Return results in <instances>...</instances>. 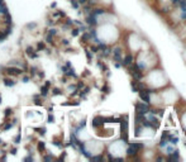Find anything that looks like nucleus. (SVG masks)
Here are the masks:
<instances>
[{"mask_svg": "<svg viewBox=\"0 0 186 162\" xmlns=\"http://www.w3.org/2000/svg\"><path fill=\"white\" fill-rule=\"evenodd\" d=\"M134 108H136V113L143 114V115H146L149 111V109H151L149 108V104H147V103H137L134 105Z\"/></svg>", "mask_w": 186, "mask_h": 162, "instance_id": "nucleus-1", "label": "nucleus"}, {"mask_svg": "<svg viewBox=\"0 0 186 162\" xmlns=\"http://www.w3.org/2000/svg\"><path fill=\"white\" fill-rule=\"evenodd\" d=\"M5 70V72L8 73V75H10V76H19V75H22L23 73V71L20 70V68H17V67H6V68H4Z\"/></svg>", "mask_w": 186, "mask_h": 162, "instance_id": "nucleus-2", "label": "nucleus"}, {"mask_svg": "<svg viewBox=\"0 0 186 162\" xmlns=\"http://www.w3.org/2000/svg\"><path fill=\"white\" fill-rule=\"evenodd\" d=\"M103 124H104V117H100V115L95 117L91 122V126L94 128H100V127H103Z\"/></svg>", "mask_w": 186, "mask_h": 162, "instance_id": "nucleus-3", "label": "nucleus"}, {"mask_svg": "<svg viewBox=\"0 0 186 162\" xmlns=\"http://www.w3.org/2000/svg\"><path fill=\"white\" fill-rule=\"evenodd\" d=\"M138 93V95H139V97L144 101V103H147V104H149V101H151V97H149V94L146 91V89H143V90H138L137 91Z\"/></svg>", "mask_w": 186, "mask_h": 162, "instance_id": "nucleus-4", "label": "nucleus"}, {"mask_svg": "<svg viewBox=\"0 0 186 162\" xmlns=\"http://www.w3.org/2000/svg\"><path fill=\"white\" fill-rule=\"evenodd\" d=\"M86 23L90 26V27H95L96 26V15H94L92 13H90V14H87V17H86Z\"/></svg>", "mask_w": 186, "mask_h": 162, "instance_id": "nucleus-5", "label": "nucleus"}, {"mask_svg": "<svg viewBox=\"0 0 186 162\" xmlns=\"http://www.w3.org/2000/svg\"><path fill=\"white\" fill-rule=\"evenodd\" d=\"M138 153V149L132 144V143H128V148H127V155L128 156H130V157H133V156H136Z\"/></svg>", "mask_w": 186, "mask_h": 162, "instance_id": "nucleus-6", "label": "nucleus"}, {"mask_svg": "<svg viewBox=\"0 0 186 162\" xmlns=\"http://www.w3.org/2000/svg\"><path fill=\"white\" fill-rule=\"evenodd\" d=\"M113 55H114V60L122 64V60H123V58H122V49L118 48V47L114 48V49H113Z\"/></svg>", "mask_w": 186, "mask_h": 162, "instance_id": "nucleus-7", "label": "nucleus"}, {"mask_svg": "<svg viewBox=\"0 0 186 162\" xmlns=\"http://www.w3.org/2000/svg\"><path fill=\"white\" fill-rule=\"evenodd\" d=\"M49 86H51V81H46V84L41 88V96H47L48 95Z\"/></svg>", "mask_w": 186, "mask_h": 162, "instance_id": "nucleus-8", "label": "nucleus"}, {"mask_svg": "<svg viewBox=\"0 0 186 162\" xmlns=\"http://www.w3.org/2000/svg\"><path fill=\"white\" fill-rule=\"evenodd\" d=\"M132 64H133V56H132L130 53H128V55L124 57V60H122V65L128 67V66H130Z\"/></svg>", "mask_w": 186, "mask_h": 162, "instance_id": "nucleus-9", "label": "nucleus"}, {"mask_svg": "<svg viewBox=\"0 0 186 162\" xmlns=\"http://www.w3.org/2000/svg\"><path fill=\"white\" fill-rule=\"evenodd\" d=\"M25 52H27L28 57H31V58H37V57H38L37 51H34V49H33V47H27Z\"/></svg>", "mask_w": 186, "mask_h": 162, "instance_id": "nucleus-10", "label": "nucleus"}, {"mask_svg": "<svg viewBox=\"0 0 186 162\" xmlns=\"http://www.w3.org/2000/svg\"><path fill=\"white\" fill-rule=\"evenodd\" d=\"M144 119H146V117H144L143 114H138V113H136V123H137V124H142Z\"/></svg>", "mask_w": 186, "mask_h": 162, "instance_id": "nucleus-11", "label": "nucleus"}, {"mask_svg": "<svg viewBox=\"0 0 186 162\" xmlns=\"http://www.w3.org/2000/svg\"><path fill=\"white\" fill-rule=\"evenodd\" d=\"M4 85L8 86V88H11V86L15 85V81L11 80V79H4Z\"/></svg>", "mask_w": 186, "mask_h": 162, "instance_id": "nucleus-12", "label": "nucleus"}, {"mask_svg": "<svg viewBox=\"0 0 186 162\" xmlns=\"http://www.w3.org/2000/svg\"><path fill=\"white\" fill-rule=\"evenodd\" d=\"M147 119H148L149 122H152L153 124H156V126H160V123H158V119H157V118H156V117H154L153 114H149Z\"/></svg>", "mask_w": 186, "mask_h": 162, "instance_id": "nucleus-13", "label": "nucleus"}, {"mask_svg": "<svg viewBox=\"0 0 186 162\" xmlns=\"http://www.w3.org/2000/svg\"><path fill=\"white\" fill-rule=\"evenodd\" d=\"M91 13H92L94 15H96V17H98V15H100V14H104V13H105V10H104V9H101V8H96V9H92V11H91Z\"/></svg>", "mask_w": 186, "mask_h": 162, "instance_id": "nucleus-14", "label": "nucleus"}, {"mask_svg": "<svg viewBox=\"0 0 186 162\" xmlns=\"http://www.w3.org/2000/svg\"><path fill=\"white\" fill-rule=\"evenodd\" d=\"M15 122H17V120H14L13 123H11V122H9V123L4 124V126L1 127V128H3V130H8V129H10V128H13V127H14V124H15Z\"/></svg>", "mask_w": 186, "mask_h": 162, "instance_id": "nucleus-15", "label": "nucleus"}, {"mask_svg": "<svg viewBox=\"0 0 186 162\" xmlns=\"http://www.w3.org/2000/svg\"><path fill=\"white\" fill-rule=\"evenodd\" d=\"M65 75H66V76H71V77H77V75L75 73V70L72 67H70V70H67V71L65 72Z\"/></svg>", "mask_w": 186, "mask_h": 162, "instance_id": "nucleus-16", "label": "nucleus"}, {"mask_svg": "<svg viewBox=\"0 0 186 162\" xmlns=\"http://www.w3.org/2000/svg\"><path fill=\"white\" fill-rule=\"evenodd\" d=\"M91 38V35H90V33H87L86 31L84 32V34H82V38H81V42H87L89 39Z\"/></svg>", "mask_w": 186, "mask_h": 162, "instance_id": "nucleus-17", "label": "nucleus"}, {"mask_svg": "<svg viewBox=\"0 0 186 162\" xmlns=\"http://www.w3.org/2000/svg\"><path fill=\"white\" fill-rule=\"evenodd\" d=\"M130 86H132V90H133L134 93H137V91H138V88H137V80H134V79H133V80L130 81Z\"/></svg>", "mask_w": 186, "mask_h": 162, "instance_id": "nucleus-18", "label": "nucleus"}, {"mask_svg": "<svg viewBox=\"0 0 186 162\" xmlns=\"http://www.w3.org/2000/svg\"><path fill=\"white\" fill-rule=\"evenodd\" d=\"M6 13H9L8 11V8H6V5L3 3V4H0V14H6Z\"/></svg>", "mask_w": 186, "mask_h": 162, "instance_id": "nucleus-19", "label": "nucleus"}, {"mask_svg": "<svg viewBox=\"0 0 186 162\" xmlns=\"http://www.w3.org/2000/svg\"><path fill=\"white\" fill-rule=\"evenodd\" d=\"M5 15V23L8 24V26H11V15L9 14V13H6V14H4Z\"/></svg>", "mask_w": 186, "mask_h": 162, "instance_id": "nucleus-20", "label": "nucleus"}, {"mask_svg": "<svg viewBox=\"0 0 186 162\" xmlns=\"http://www.w3.org/2000/svg\"><path fill=\"white\" fill-rule=\"evenodd\" d=\"M168 141L171 142V144H177V143H179V137H172V135L170 134V138H168Z\"/></svg>", "mask_w": 186, "mask_h": 162, "instance_id": "nucleus-21", "label": "nucleus"}, {"mask_svg": "<svg viewBox=\"0 0 186 162\" xmlns=\"http://www.w3.org/2000/svg\"><path fill=\"white\" fill-rule=\"evenodd\" d=\"M38 151L39 152H43L44 151V148H46V143L44 142H38Z\"/></svg>", "mask_w": 186, "mask_h": 162, "instance_id": "nucleus-22", "label": "nucleus"}, {"mask_svg": "<svg viewBox=\"0 0 186 162\" xmlns=\"http://www.w3.org/2000/svg\"><path fill=\"white\" fill-rule=\"evenodd\" d=\"M90 160H91V161H104V157H103V156H101V155H100V156H95V157H92V156H91V158H90Z\"/></svg>", "mask_w": 186, "mask_h": 162, "instance_id": "nucleus-23", "label": "nucleus"}, {"mask_svg": "<svg viewBox=\"0 0 186 162\" xmlns=\"http://www.w3.org/2000/svg\"><path fill=\"white\" fill-rule=\"evenodd\" d=\"M98 48H99V51H104V49L107 48V44L103 43V42H99V43H98Z\"/></svg>", "mask_w": 186, "mask_h": 162, "instance_id": "nucleus-24", "label": "nucleus"}, {"mask_svg": "<svg viewBox=\"0 0 186 162\" xmlns=\"http://www.w3.org/2000/svg\"><path fill=\"white\" fill-rule=\"evenodd\" d=\"M85 55H86V57H87L89 62H91V60H92V55H91V52H90L89 49H85Z\"/></svg>", "mask_w": 186, "mask_h": 162, "instance_id": "nucleus-25", "label": "nucleus"}, {"mask_svg": "<svg viewBox=\"0 0 186 162\" xmlns=\"http://www.w3.org/2000/svg\"><path fill=\"white\" fill-rule=\"evenodd\" d=\"M101 91H103L104 94H109V93H110V88H109L108 85H104V86L101 88Z\"/></svg>", "mask_w": 186, "mask_h": 162, "instance_id": "nucleus-26", "label": "nucleus"}, {"mask_svg": "<svg viewBox=\"0 0 186 162\" xmlns=\"http://www.w3.org/2000/svg\"><path fill=\"white\" fill-rule=\"evenodd\" d=\"M11 113H13V110H11L10 108H6V109H5V119H8V118L11 115Z\"/></svg>", "mask_w": 186, "mask_h": 162, "instance_id": "nucleus-27", "label": "nucleus"}, {"mask_svg": "<svg viewBox=\"0 0 186 162\" xmlns=\"http://www.w3.org/2000/svg\"><path fill=\"white\" fill-rule=\"evenodd\" d=\"M6 37H8V33L5 32V31H1V32H0V42H3Z\"/></svg>", "mask_w": 186, "mask_h": 162, "instance_id": "nucleus-28", "label": "nucleus"}, {"mask_svg": "<svg viewBox=\"0 0 186 162\" xmlns=\"http://www.w3.org/2000/svg\"><path fill=\"white\" fill-rule=\"evenodd\" d=\"M70 1H71V5H72L74 9H78V5H80V4H78L77 0H70Z\"/></svg>", "mask_w": 186, "mask_h": 162, "instance_id": "nucleus-29", "label": "nucleus"}, {"mask_svg": "<svg viewBox=\"0 0 186 162\" xmlns=\"http://www.w3.org/2000/svg\"><path fill=\"white\" fill-rule=\"evenodd\" d=\"M52 94H53V95H61V94H62V91H61L58 88H55V89L52 90Z\"/></svg>", "mask_w": 186, "mask_h": 162, "instance_id": "nucleus-30", "label": "nucleus"}, {"mask_svg": "<svg viewBox=\"0 0 186 162\" xmlns=\"http://www.w3.org/2000/svg\"><path fill=\"white\" fill-rule=\"evenodd\" d=\"M89 91H90V88H85V89H84V91H81V93H80V96L84 97L86 94H89Z\"/></svg>", "mask_w": 186, "mask_h": 162, "instance_id": "nucleus-31", "label": "nucleus"}, {"mask_svg": "<svg viewBox=\"0 0 186 162\" xmlns=\"http://www.w3.org/2000/svg\"><path fill=\"white\" fill-rule=\"evenodd\" d=\"M34 130H38V133L41 135H44L46 134V128H34Z\"/></svg>", "mask_w": 186, "mask_h": 162, "instance_id": "nucleus-32", "label": "nucleus"}, {"mask_svg": "<svg viewBox=\"0 0 186 162\" xmlns=\"http://www.w3.org/2000/svg\"><path fill=\"white\" fill-rule=\"evenodd\" d=\"M78 104H80L78 101H75V103H71V101H69V103H63L62 105H63V106H69V105H78Z\"/></svg>", "mask_w": 186, "mask_h": 162, "instance_id": "nucleus-33", "label": "nucleus"}, {"mask_svg": "<svg viewBox=\"0 0 186 162\" xmlns=\"http://www.w3.org/2000/svg\"><path fill=\"white\" fill-rule=\"evenodd\" d=\"M46 41H47L48 43H52V42H53V35H51V34H47V37H46Z\"/></svg>", "mask_w": 186, "mask_h": 162, "instance_id": "nucleus-34", "label": "nucleus"}, {"mask_svg": "<svg viewBox=\"0 0 186 162\" xmlns=\"http://www.w3.org/2000/svg\"><path fill=\"white\" fill-rule=\"evenodd\" d=\"M43 160H44V161H52V160H55V157H53L52 155H48V156H44Z\"/></svg>", "mask_w": 186, "mask_h": 162, "instance_id": "nucleus-35", "label": "nucleus"}, {"mask_svg": "<svg viewBox=\"0 0 186 162\" xmlns=\"http://www.w3.org/2000/svg\"><path fill=\"white\" fill-rule=\"evenodd\" d=\"M42 49H44V43L39 42L37 44V51H42Z\"/></svg>", "mask_w": 186, "mask_h": 162, "instance_id": "nucleus-36", "label": "nucleus"}, {"mask_svg": "<svg viewBox=\"0 0 186 162\" xmlns=\"http://www.w3.org/2000/svg\"><path fill=\"white\" fill-rule=\"evenodd\" d=\"M78 33H80V31H78V28H75V29H72V32H71V34H72V37H77V35H78Z\"/></svg>", "mask_w": 186, "mask_h": 162, "instance_id": "nucleus-37", "label": "nucleus"}, {"mask_svg": "<svg viewBox=\"0 0 186 162\" xmlns=\"http://www.w3.org/2000/svg\"><path fill=\"white\" fill-rule=\"evenodd\" d=\"M37 73V67H31V76H33V75H36Z\"/></svg>", "mask_w": 186, "mask_h": 162, "instance_id": "nucleus-38", "label": "nucleus"}, {"mask_svg": "<svg viewBox=\"0 0 186 162\" xmlns=\"http://www.w3.org/2000/svg\"><path fill=\"white\" fill-rule=\"evenodd\" d=\"M47 122H48V123H53V122H55V117H53L52 114H49V115H48V119H47Z\"/></svg>", "mask_w": 186, "mask_h": 162, "instance_id": "nucleus-39", "label": "nucleus"}, {"mask_svg": "<svg viewBox=\"0 0 186 162\" xmlns=\"http://www.w3.org/2000/svg\"><path fill=\"white\" fill-rule=\"evenodd\" d=\"M20 138H22V135H20V133H19V134L14 138V142H15L17 144H18V143H20Z\"/></svg>", "mask_w": 186, "mask_h": 162, "instance_id": "nucleus-40", "label": "nucleus"}, {"mask_svg": "<svg viewBox=\"0 0 186 162\" xmlns=\"http://www.w3.org/2000/svg\"><path fill=\"white\" fill-rule=\"evenodd\" d=\"M48 34H51V35H56V34H57V31L53 29V28H51V29L48 31Z\"/></svg>", "mask_w": 186, "mask_h": 162, "instance_id": "nucleus-41", "label": "nucleus"}, {"mask_svg": "<svg viewBox=\"0 0 186 162\" xmlns=\"http://www.w3.org/2000/svg\"><path fill=\"white\" fill-rule=\"evenodd\" d=\"M53 144L57 146V147H60V148H62V146H63V144H62L61 142H58V141H53Z\"/></svg>", "mask_w": 186, "mask_h": 162, "instance_id": "nucleus-42", "label": "nucleus"}, {"mask_svg": "<svg viewBox=\"0 0 186 162\" xmlns=\"http://www.w3.org/2000/svg\"><path fill=\"white\" fill-rule=\"evenodd\" d=\"M24 162H29V161H33V156H28V157H25L24 160H23Z\"/></svg>", "mask_w": 186, "mask_h": 162, "instance_id": "nucleus-43", "label": "nucleus"}, {"mask_svg": "<svg viewBox=\"0 0 186 162\" xmlns=\"http://www.w3.org/2000/svg\"><path fill=\"white\" fill-rule=\"evenodd\" d=\"M65 157H66V152H63V153L58 157V161H63V160H65Z\"/></svg>", "mask_w": 186, "mask_h": 162, "instance_id": "nucleus-44", "label": "nucleus"}, {"mask_svg": "<svg viewBox=\"0 0 186 162\" xmlns=\"http://www.w3.org/2000/svg\"><path fill=\"white\" fill-rule=\"evenodd\" d=\"M85 126H86V120H82V122L80 123V126H78V129H80V128H84Z\"/></svg>", "mask_w": 186, "mask_h": 162, "instance_id": "nucleus-45", "label": "nucleus"}, {"mask_svg": "<svg viewBox=\"0 0 186 162\" xmlns=\"http://www.w3.org/2000/svg\"><path fill=\"white\" fill-rule=\"evenodd\" d=\"M91 51H92V52H94V53H96V52H98V51H99V48H98V47H96V46H92V47H91Z\"/></svg>", "mask_w": 186, "mask_h": 162, "instance_id": "nucleus-46", "label": "nucleus"}, {"mask_svg": "<svg viewBox=\"0 0 186 162\" xmlns=\"http://www.w3.org/2000/svg\"><path fill=\"white\" fill-rule=\"evenodd\" d=\"M76 88H77V90H78V89H81V88H84V82H78Z\"/></svg>", "mask_w": 186, "mask_h": 162, "instance_id": "nucleus-47", "label": "nucleus"}, {"mask_svg": "<svg viewBox=\"0 0 186 162\" xmlns=\"http://www.w3.org/2000/svg\"><path fill=\"white\" fill-rule=\"evenodd\" d=\"M34 101H36V105H43V103H41V100H38V99H34Z\"/></svg>", "mask_w": 186, "mask_h": 162, "instance_id": "nucleus-48", "label": "nucleus"}, {"mask_svg": "<svg viewBox=\"0 0 186 162\" xmlns=\"http://www.w3.org/2000/svg\"><path fill=\"white\" fill-rule=\"evenodd\" d=\"M67 68H69V67H67L66 65H65V66H62V67H61V70H62V72H63V73H65V72L67 71Z\"/></svg>", "mask_w": 186, "mask_h": 162, "instance_id": "nucleus-49", "label": "nucleus"}, {"mask_svg": "<svg viewBox=\"0 0 186 162\" xmlns=\"http://www.w3.org/2000/svg\"><path fill=\"white\" fill-rule=\"evenodd\" d=\"M74 23V20H71V19H67V22H66V26H71Z\"/></svg>", "mask_w": 186, "mask_h": 162, "instance_id": "nucleus-50", "label": "nucleus"}, {"mask_svg": "<svg viewBox=\"0 0 186 162\" xmlns=\"http://www.w3.org/2000/svg\"><path fill=\"white\" fill-rule=\"evenodd\" d=\"M28 81H29V77L28 76H24L23 77V82H28Z\"/></svg>", "mask_w": 186, "mask_h": 162, "instance_id": "nucleus-51", "label": "nucleus"}, {"mask_svg": "<svg viewBox=\"0 0 186 162\" xmlns=\"http://www.w3.org/2000/svg\"><path fill=\"white\" fill-rule=\"evenodd\" d=\"M37 73H38V76H39V77H44V72L39 71V72H37Z\"/></svg>", "mask_w": 186, "mask_h": 162, "instance_id": "nucleus-52", "label": "nucleus"}, {"mask_svg": "<svg viewBox=\"0 0 186 162\" xmlns=\"http://www.w3.org/2000/svg\"><path fill=\"white\" fill-rule=\"evenodd\" d=\"M27 27H28V28H36V23H33V24H28Z\"/></svg>", "mask_w": 186, "mask_h": 162, "instance_id": "nucleus-53", "label": "nucleus"}, {"mask_svg": "<svg viewBox=\"0 0 186 162\" xmlns=\"http://www.w3.org/2000/svg\"><path fill=\"white\" fill-rule=\"evenodd\" d=\"M62 43H63L65 46H67V44H69V41H67V39H63V41H62Z\"/></svg>", "mask_w": 186, "mask_h": 162, "instance_id": "nucleus-54", "label": "nucleus"}, {"mask_svg": "<svg viewBox=\"0 0 186 162\" xmlns=\"http://www.w3.org/2000/svg\"><path fill=\"white\" fill-rule=\"evenodd\" d=\"M77 1H78V4H85L87 0H77Z\"/></svg>", "mask_w": 186, "mask_h": 162, "instance_id": "nucleus-55", "label": "nucleus"}, {"mask_svg": "<svg viewBox=\"0 0 186 162\" xmlns=\"http://www.w3.org/2000/svg\"><path fill=\"white\" fill-rule=\"evenodd\" d=\"M11 153L15 155V153H17V148H13V149H11Z\"/></svg>", "mask_w": 186, "mask_h": 162, "instance_id": "nucleus-56", "label": "nucleus"}, {"mask_svg": "<svg viewBox=\"0 0 186 162\" xmlns=\"http://www.w3.org/2000/svg\"><path fill=\"white\" fill-rule=\"evenodd\" d=\"M0 160H1V161H5V160H6V156H3V157H1Z\"/></svg>", "mask_w": 186, "mask_h": 162, "instance_id": "nucleus-57", "label": "nucleus"}, {"mask_svg": "<svg viewBox=\"0 0 186 162\" xmlns=\"http://www.w3.org/2000/svg\"><path fill=\"white\" fill-rule=\"evenodd\" d=\"M172 3H174V4H177V3H179V0H172Z\"/></svg>", "mask_w": 186, "mask_h": 162, "instance_id": "nucleus-58", "label": "nucleus"}, {"mask_svg": "<svg viewBox=\"0 0 186 162\" xmlns=\"http://www.w3.org/2000/svg\"><path fill=\"white\" fill-rule=\"evenodd\" d=\"M4 3V0H0V4H3Z\"/></svg>", "mask_w": 186, "mask_h": 162, "instance_id": "nucleus-59", "label": "nucleus"}, {"mask_svg": "<svg viewBox=\"0 0 186 162\" xmlns=\"http://www.w3.org/2000/svg\"><path fill=\"white\" fill-rule=\"evenodd\" d=\"M0 104H1V95H0Z\"/></svg>", "mask_w": 186, "mask_h": 162, "instance_id": "nucleus-60", "label": "nucleus"}, {"mask_svg": "<svg viewBox=\"0 0 186 162\" xmlns=\"http://www.w3.org/2000/svg\"><path fill=\"white\" fill-rule=\"evenodd\" d=\"M1 142H3V141H1V139H0V144H1Z\"/></svg>", "mask_w": 186, "mask_h": 162, "instance_id": "nucleus-61", "label": "nucleus"}]
</instances>
